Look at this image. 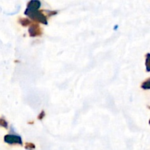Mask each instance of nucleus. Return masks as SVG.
<instances>
[{"mask_svg": "<svg viewBox=\"0 0 150 150\" xmlns=\"http://www.w3.org/2000/svg\"><path fill=\"white\" fill-rule=\"evenodd\" d=\"M18 21L20 22L21 24L23 26H28V25H29L32 23L31 21L29 20V19H27V18H19Z\"/></svg>", "mask_w": 150, "mask_h": 150, "instance_id": "5", "label": "nucleus"}, {"mask_svg": "<svg viewBox=\"0 0 150 150\" xmlns=\"http://www.w3.org/2000/svg\"><path fill=\"white\" fill-rule=\"evenodd\" d=\"M117 27H118V26H116L115 27H114V29H117Z\"/></svg>", "mask_w": 150, "mask_h": 150, "instance_id": "10", "label": "nucleus"}, {"mask_svg": "<svg viewBox=\"0 0 150 150\" xmlns=\"http://www.w3.org/2000/svg\"><path fill=\"white\" fill-rule=\"evenodd\" d=\"M29 33L31 37L40 36V35H42V31L39 25L37 24V23H34L29 28Z\"/></svg>", "mask_w": 150, "mask_h": 150, "instance_id": "3", "label": "nucleus"}, {"mask_svg": "<svg viewBox=\"0 0 150 150\" xmlns=\"http://www.w3.org/2000/svg\"><path fill=\"white\" fill-rule=\"evenodd\" d=\"M4 141L5 143L9 144H23L21 137L17 135H6L4 137Z\"/></svg>", "mask_w": 150, "mask_h": 150, "instance_id": "2", "label": "nucleus"}, {"mask_svg": "<svg viewBox=\"0 0 150 150\" xmlns=\"http://www.w3.org/2000/svg\"><path fill=\"white\" fill-rule=\"evenodd\" d=\"M24 14L26 15V16H29L31 19L35 21L40 22V23H44V24H48L46 16L42 13V11L26 9L24 12Z\"/></svg>", "mask_w": 150, "mask_h": 150, "instance_id": "1", "label": "nucleus"}, {"mask_svg": "<svg viewBox=\"0 0 150 150\" xmlns=\"http://www.w3.org/2000/svg\"><path fill=\"white\" fill-rule=\"evenodd\" d=\"M43 117H45V111H42V112H41L40 114H39V116H38V120H42V118H43Z\"/></svg>", "mask_w": 150, "mask_h": 150, "instance_id": "9", "label": "nucleus"}, {"mask_svg": "<svg viewBox=\"0 0 150 150\" xmlns=\"http://www.w3.org/2000/svg\"><path fill=\"white\" fill-rule=\"evenodd\" d=\"M142 87L145 89H149V79H148L146 81L143 82V83L142 84Z\"/></svg>", "mask_w": 150, "mask_h": 150, "instance_id": "7", "label": "nucleus"}, {"mask_svg": "<svg viewBox=\"0 0 150 150\" xmlns=\"http://www.w3.org/2000/svg\"><path fill=\"white\" fill-rule=\"evenodd\" d=\"M41 5V2L38 0H31L27 4V9L32 10H38Z\"/></svg>", "mask_w": 150, "mask_h": 150, "instance_id": "4", "label": "nucleus"}, {"mask_svg": "<svg viewBox=\"0 0 150 150\" xmlns=\"http://www.w3.org/2000/svg\"><path fill=\"white\" fill-rule=\"evenodd\" d=\"M25 148L28 150H33L35 149V145L32 143H26Z\"/></svg>", "mask_w": 150, "mask_h": 150, "instance_id": "8", "label": "nucleus"}, {"mask_svg": "<svg viewBox=\"0 0 150 150\" xmlns=\"http://www.w3.org/2000/svg\"><path fill=\"white\" fill-rule=\"evenodd\" d=\"M0 126L2 127H4V128H7L8 127V123H7V122L4 118H0Z\"/></svg>", "mask_w": 150, "mask_h": 150, "instance_id": "6", "label": "nucleus"}]
</instances>
